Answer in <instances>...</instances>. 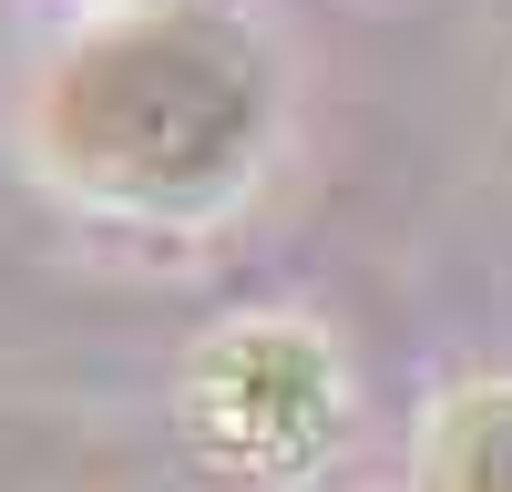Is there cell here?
I'll return each instance as SVG.
<instances>
[{
  "mask_svg": "<svg viewBox=\"0 0 512 492\" xmlns=\"http://www.w3.org/2000/svg\"><path fill=\"white\" fill-rule=\"evenodd\" d=\"M31 164L123 226H205L277 144V62L226 0H103L21 103Z\"/></svg>",
  "mask_w": 512,
  "mask_h": 492,
  "instance_id": "6da1fadb",
  "label": "cell"
},
{
  "mask_svg": "<svg viewBox=\"0 0 512 492\" xmlns=\"http://www.w3.org/2000/svg\"><path fill=\"white\" fill-rule=\"evenodd\" d=\"M62 11H82V0H62Z\"/></svg>",
  "mask_w": 512,
  "mask_h": 492,
  "instance_id": "277c9868",
  "label": "cell"
},
{
  "mask_svg": "<svg viewBox=\"0 0 512 492\" xmlns=\"http://www.w3.org/2000/svg\"><path fill=\"white\" fill-rule=\"evenodd\" d=\"M195 421L226 441L236 472H297L338 431V380L308 328H226L195 359Z\"/></svg>",
  "mask_w": 512,
  "mask_h": 492,
  "instance_id": "7a4b0ae2",
  "label": "cell"
},
{
  "mask_svg": "<svg viewBox=\"0 0 512 492\" xmlns=\"http://www.w3.org/2000/svg\"><path fill=\"white\" fill-rule=\"evenodd\" d=\"M410 492H512V380H472L431 410Z\"/></svg>",
  "mask_w": 512,
  "mask_h": 492,
  "instance_id": "3957f363",
  "label": "cell"
}]
</instances>
